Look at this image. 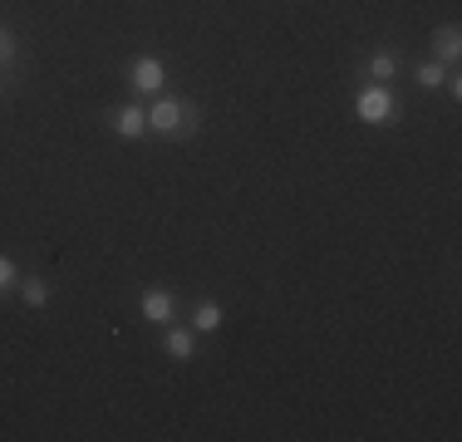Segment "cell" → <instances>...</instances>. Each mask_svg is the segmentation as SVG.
Listing matches in <instances>:
<instances>
[{
	"instance_id": "cell-8",
	"label": "cell",
	"mask_w": 462,
	"mask_h": 442,
	"mask_svg": "<svg viewBox=\"0 0 462 442\" xmlns=\"http://www.w3.org/2000/svg\"><path fill=\"white\" fill-rule=\"evenodd\" d=\"M443 79H448V64H443V60H423V64L413 69V84H418V88H438Z\"/></svg>"
},
{
	"instance_id": "cell-6",
	"label": "cell",
	"mask_w": 462,
	"mask_h": 442,
	"mask_svg": "<svg viewBox=\"0 0 462 442\" xmlns=\"http://www.w3.org/2000/svg\"><path fill=\"white\" fill-rule=\"evenodd\" d=\"M114 128H118V138H138V133H148V108L124 104V108L114 114Z\"/></svg>"
},
{
	"instance_id": "cell-13",
	"label": "cell",
	"mask_w": 462,
	"mask_h": 442,
	"mask_svg": "<svg viewBox=\"0 0 462 442\" xmlns=\"http://www.w3.org/2000/svg\"><path fill=\"white\" fill-rule=\"evenodd\" d=\"M10 54H15V40H10L5 30H0V60H10Z\"/></svg>"
},
{
	"instance_id": "cell-11",
	"label": "cell",
	"mask_w": 462,
	"mask_h": 442,
	"mask_svg": "<svg viewBox=\"0 0 462 442\" xmlns=\"http://www.w3.org/2000/svg\"><path fill=\"white\" fill-rule=\"evenodd\" d=\"M20 300H25L30 309H45L50 305V285L45 281H25V285H20Z\"/></svg>"
},
{
	"instance_id": "cell-10",
	"label": "cell",
	"mask_w": 462,
	"mask_h": 442,
	"mask_svg": "<svg viewBox=\"0 0 462 442\" xmlns=\"http://www.w3.org/2000/svg\"><path fill=\"white\" fill-rule=\"evenodd\" d=\"M433 44H438V54H443V60L453 64L457 54H462V30H457V25H443V30L433 35Z\"/></svg>"
},
{
	"instance_id": "cell-1",
	"label": "cell",
	"mask_w": 462,
	"mask_h": 442,
	"mask_svg": "<svg viewBox=\"0 0 462 442\" xmlns=\"http://www.w3.org/2000/svg\"><path fill=\"white\" fill-rule=\"evenodd\" d=\"M355 118L359 124H389V118H399V98H393L389 84H369L355 94Z\"/></svg>"
},
{
	"instance_id": "cell-12",
	"label": "cell",
	"mask_w": 462,
	"mask_h": 442,
	"mask_svg": "<svg viewBox=\"0 0 462 442\" xmlns=\"http://www.w3.org/2000/svg\"><path fill=\"white\" fill-rule=\"evenodd\" d=\"M20 281V271H15V261L10 256H0V290H10V285Z\"/></svg>"
},
{
	"instance_id": "cell-9",
	"label": "cell",
	"mask_w": 462,
	"mask_h": 442,
	"mask_svg": "<svg viewBox=\"0 0 462 442\" xmlns=\"http://www.w3.org/2000/svg\"><path fill=\"white\" fill-rule=\"evenodd\" d=\"M393 74H399V54H393V50H379V54L369 60V79L383 84V79H393Z\"/></svg>"
},
{
	"instance_id": "cell-2",
	"label": "cell",
	"mask_w": 462,
	"mask_h": 442,
	"mask_svg": "<svg viewBox=\"0 0 462 442\" xmlns=\"http://www.w3.org/2000/svg\"><path fill=\"white\" fill-rule=\"evenodd\" d=\"M148 128L152 133H187V128H192V114H187L182 98L158 94V98H152V108H148Z\"/></svg>"
},
{
	"instance_id": "cell-5",
	"label": "cell",
	"mask_w": 462,
	"mask_h": 442,
	"mask_svg": "<svg viewBox=\"0 0 462 442\" xmlns=\"http://www.w3.org/2000/svg\"><path fill=\"white\" fill-rule=\"evenodd\" d=\"M162 349H168L178 364H187V359L197 354V329H178V325H168V335H162Z\"/></svg>"
},
{
	"instance_id": "cell-7",
	"label": "cell",
	"mask_w": 462,
	"mask_h": 442,
	"mask_svg": "<svg viewBox=\"0 0 462 442\" xmlns=\"http://www.w3.org/2000/svg\"><path fill=\"white\" fill-rule=\"evenodd\" d=\"M192 329L197 335H212V329H222V305L217 300H202L192 309Z\"/></svg>"
},
{
	"instance_id": "cell-4",
	"label": "cell",
	"mask_w": 462,
	"mask_h": 442,
	"mask_svg": "<svg viewBox=\"0 0 462 442\" xmlns=\"http://www.w3.org/2000/svg\"><path fill=\"white\" fill-rule=\"evenodd\" d=\"M138 315L148 319V325H162V329H168L172 315H178V300H172V290H158V285H152V290H143Z\"/></svg>"
},
{
	"instance_id": "cell-3",
	"label": "cell",
	"mask_w": 462,
	"mask_h": 442,
	"mask_svg": "<svg viewBox=\"0 0 462 442\" xmlns=\"http://www.w3.org/2000/svg\"><path fill=\"white\" fill-rule=\"evenodd\" d=\"M128 84L138 88V94H162V84H168V64L158 60V54H143V60H134V69H128Z\"/></svg>"
}]
</instances>
